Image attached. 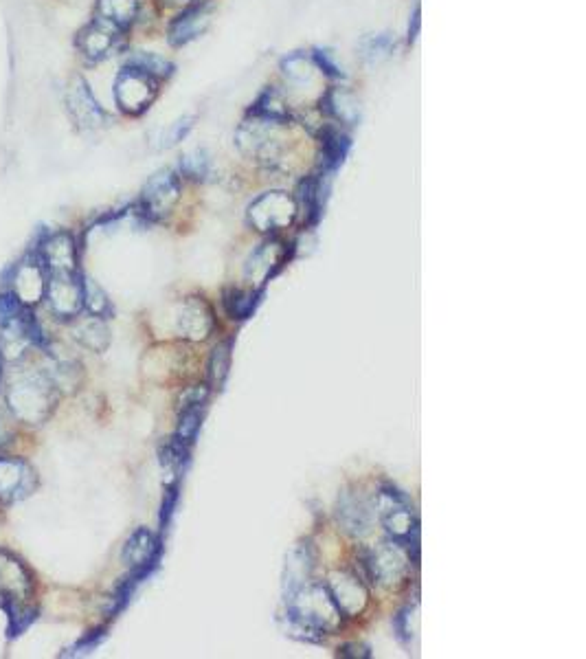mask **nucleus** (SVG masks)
I'll list each match as a JSON object with an SVG mask.
<instances>
[{
    "label": "nucleus",
    "mask_w": 586,
    "mask_h": 659,
    "mask_svg": "<svg viewBox=\"0 0 586 659\" xmlns=\"http://www.w3.org/2000/svg\"><path fill=\"white\" fill-rule=\"evenodd\" d=\"M36 594V576L14 552L0 547V607L7 613V638L16 640L38 620V609L29 605Z\"/></svg>",
    "instance_id": "nucleus-1"
},
{
    "label": "nucleus",
    "mask_w": 586,
    "mask_h": 659,
    "mask_svg": "<svg viewBox=\"0 0 586 659\" xmlns=\"http://www.w3.org/2000/svg\"><path fill=\"white\" fill-rule=\"evenodd\" d=\"M58 394L60 389L55 387L47 370L18 367L7 383V409L14 420L25 424H42L53 413Z\"/></svg>",
    "instance_id": "nucleus-2"
},
{
    "label": "nucleus",
    "mask_w": 586,
    "mask_h": 659,
    "mask_svg": "<svg viewBox=\"0 0 586 659\" xmlns=\"http://www.w3.org/2000/svg\"><path fill=\"white\" fill-rule=\"evenodd\" d=\"M341 624V609L325 585H301L288 594V629L303 633L301 640H317L323 633L334 631Z\"/></svg>",
    "instance_id": "nucleus-3"
},
{
    "label": "nucleus",
    "mask_w": 586,
    "mask_h": 659,
    "mask_svg": "<svg viewBox=\"0 0 586 659\" xmlns=\"http://www.w3.org/2000/svg\"><path fill=\"white\" fill-rule=\"evenodd\" d=\"M244 121L238 134H235V143L242 150L244 156L257 161V163H275L281 154V137L279 128L284 124L277 121H268L262 117H255Z\"/></svg>",
    "instance_id": "nucleus-4"
},
{
    "label": "nucleus",
    "mask_w": 586,
    "mask_h": 659,
    "mask_svg": "<svg viewBox=\"0 0 586 659\" xmlns=\"http://www.w3.org/2000/svg\"><path fill=\"white\" fill-rule=\"evenodd\" d=\"M156 95H159V80L139 69L126 66L115 82V102L126 115H143L148 110Z\"/></svg>",
    "instance_id": "nucleus-5"
},
{
    "label": "nucleus",
    "mask_w": 586,
    "mask_h": 659,
    "mask_svg": "<svg viewBox=\"0 0 586 659\" xmlns=\"http://www.w3.org/2000/svg\"><path fill=\"white\" fill-rule=\"evenodd\" d=\"M297 216L295 198L286 192H266L249 207V225L259 233H277L292 225Z\"/></svg>",
    "instance_id": "nucleus-6"
},
{
    "label": "nucleus",
    "mask_w": 586,
    "mask_h": 659,
    "mask_svg": "<svg viewBox=\"0 0 586 659\" xmlns=\"http://www.w3.org/2000/svg\"><path fill=\"white\" fill-rule=\"evenodd\" d=\"M411 554L407 552L402 541H391L380 545L376 552H371L365 561L367 574L380 587H396L409 572Z\"/></svg>",
    "instance_id": "nucleus-7"
},
{
    "label": "nucleus",
    "mask_w": 586,
    "mask_h": 659,
    "mask_svg": "<svg viewBox=\"0 0 586 659\" xmlns=\"http://www.w3.org/2000/svg\"><path fill=\"white\" fill-rule=\"evenodd\" d=\"M49 310L62 321H73L84 310L82 275H49L47 288H44Z\"/></svg>",
    "instance_id": "nucleus-8"
},
{
    "label": "nucleus",
    "mask_w": 586,
    "mask_h": 659,
    "mask_svg": "<svg viewBox=\"0 0 586 659\" xmlns=\"http://www.w3.org/2000/svg\"><path fill=\"white\" fill-rule=\"evenodd\" d=\"M38 258L42 262L44 273L49 275H75L80 253H77V242L66 231L47 233L36 247Z\"/></svg>",
    "instance_id": "nucleus-9"
},
{
    "label": "nucleus",
    "mask_w": 586,
    "mask_h": 659,
    "mask_svg": "<svg viewBox=\"0 0 586 659\" xmlns=\"http://www.w3.org/2000/svg\"><path fill=\"white\" fill-rule=\"evenodd\" d=\"M180 196V181L174 172L163 170L154 174L143 187L139 214L145 220H161L174 209Z\"/></svg>",
    "instance_id": "nucleus-10"
},
{
    "label": "nucleus",
    "mask_w": 586,
    "mask_h": 659,
    "mask_svg": "<svg viewBox=\"0 0 586 659\" xmlns=\"http://www.w3.org/2000/svg\"><path fill=\"white\" fill-rule=\"evenodd\" d=\"M378 508L380 519L393 539L402 541L404 545H409L411 539H418V521H415L409 501L398 490H382L378 495Z\"/></svg>",
    "instance_id": "nucleus-11"
},
{
    "label": "nucleus",
    "mask_w": 586,
    "mask_h": 659,
    "mask_svg": "<svg viewBox=\"0 0 586 659\" xmlns=\"http://www.w3.org/2000/svg\"><path fill=\"white\" fill-rule=\"evenodd\" d=\"M38 486V475L22 457L0 455V504L11 506L27 499Z\"/></svg>",
    "instance_id": "nucleus-12"
},
{
    "label": "nucleus",
    "mask_w": 586,
    "mask_h": 659,
    "mask_svg": "<svg viewBox=\"0 0 586 659\" xmlns=\"http://www.w3.org/2000/svg\"><path fill=\"white\" fill-rule=\"evenodd\" d=\"M5 284H14V293L25 306L38 304L40 299H44V288H47V273H44L42 262L38 258V253L27 255L25 260L16 264L14 268H9L5 273Z\"/></svg>",
    "instance_id": "nucleus-13"
},
{
    "label": "nucleus",
    "mask_w": 586,
    "mask_h": 659,
    "mask_svg": "<svg viewBox=\"0 0 586 659\" xmlns=\"http://www.w3.org/2000/svg\"><path fill=\"white\" fill-rule=\"evenodd\" d=\"M121 33L123 31H119L117 27L97 18L77 33V51H80L82 58L88 62L106 60L119 49Z\"/></svg>",
    "instance_id": "nucleus-14"
},
{
    "label": "nucleus",
    "mask_w": 586,
    "mask_h": 659,
    "mask_svg": "<svg viewBox=\"0 0 586 659\" xmlns=\"http://www.w3.org/2000/svg\"><path fill=\"white\" fill-rule=\"evenodd\" d=\"M66 106H69L75 126L82 130H97L108 121L104 108L99 106L93 91H90V86L82 77H75L71 82L69 93H66Z\"/></svg>",
    "instance_id": "nucleus-15"
},
{
    "label": "nucleus",
    "mask_w": 586,
    "mask_h": 659,
    "mask_svg": "<svg viewBox=\"0 0 586 659\" xmlns=\"http://www.w3.org/2000/svg\"><path fill=\"white\" fill-rule=\"evenodd\" d=\"M178 337L189 341H205L213 330V312L205 299L189 297L176 321Z\"/></svg>",
    "instance_id": "nucleus-16"
},
{
    "label": "nucleus",
    "mask_w": 586,
    "mask_h": 659,
    "mask_svg": "<svg viewBox=\"0 0 586 659\" xmlns=\"http://www.w3.org/2000/svg\"><path fill=\"white\" fill-rule=\"evenodd\" d=\"M330 580L332 583L328 589L343 616L354 618L358 613H363V609L367 607V589L363 580L347 572H338Z\"/></svg>",
    "instance_id": "nucleus-17"
},
{
    "label": "nucleus",
    "mask_w": 586,
    "mask_h": 659,
    "mask_svg": "<svg viewBox=\"0 0 586 659\" xmlns=\"http://www.w3.org/2000/svg\"><path fill=\"white\" fill-rule=\"evenodd\" d=\"M209 22H211L209 5H196V7L185 9L183 14L172 22V27H169V33H167L169 44H172V47H185V44L194 42L198 36L205 33Z\"/></svg>",
    "instance_id": "nucleus-18"
},
{
    "label": "nucleus",
    "mask_w": 586,
    "mask_h": 659,
    "mask_svg": "<svg viewBox=\"0 0 586 659\" xmlns=\"http://www.w3.org/2000/svg\"><path fill=\"white\" fill-rule=\"evenodd\" d=\"M284 258H286V249L281 242L270 240L262 244V247L251 255L249 264H246V279H249L255 288L264 286L268 279L275 275L277 268L284 264Z\"/></svg>",
    "instance_id": "nucleus-19"
},
{
    "label": "nucleus",
    "mask_w": 586,
    "mask_h": 659,
    "mask_svg": "<svg viewBox=\"0 0 586 659\" xmlns=\"http://www.w3.org/2000/svg\"><path fill=\"white\" fill-rule=\"evenodd\" d=\"M161 554V543L148 528H139L134 532L126 547H123V563L132 569H141V567H156V561H159Z\"/></svg>",
    "instance_id": "nucleus-20"
},
{
    "label": "nucleus",
    "mask_w": 586,
    "mask_h": 659,
    "mask_svg": "<svg viewBox=\"0 0 586 659\" xmlns=\"http://www.w3.org/2000/svg\"><path fill=\"white\" fill-rule=\"evenodd\" d=\"M336 517H338V523H341V528L347 534L363 536L369 532L371 512H369V504L363 497L345 493L341 499H338Z\"/></svg>",
    "instance_id": "nucleus-21"
},
{
    "label": "nucleus",
    "mask_w": 586,
    "mask_h": 659,
    "mask_svg": "<svg viewBox=\"0 0 586 659\" xmlns=\"http://www.w3.org/2000/svg\"><path fill=\"white\" fill-rule=\"evenodd\" d=\"M323 110L328 113L332 119L341 121L345 126H354L360 119V106L356 102V97L345 91V88H330L325 97L321 99Z\"/></svg>",
    "instance_id": "nucleus-22"
},
{
    "label": "nucleus",
    "mask_w": 586,
    "mask_h": 659,
    "mask_svg": "<svg viewBox=\"0 0 586 659\" xmlns=\"http://www.w3.org/2000/svg\"><path fill=\"white\" fill-rule=\"evenodd\" d=\"M139 14V0H97V16L108 25L126 31Z\"/></svg>",
    "instance_id": "nucleus-23"
},
{
    "label": "nucleus",
    "mask_w": 586,
    "mask_h": 659,
    "mask_svg": "<svg viewBox=\"0 0 586 659\" xmlns=\"http://www.w3.org/2000/svg\"><path fill=\"white\" fill-rule=\"evenodd\" d=\"M73 337L80 341L84 348L93 352H104L110 343V330L104 319L99 317H88V319H77L73 326Z\"/></svg>",
    "instance_id": "nucleus-24"
},
{
    "label": "nucleus",
    "mask_w": 586,
    "mask_h": 659,
    "mask_svg": "<svg viewBox=\"0 0 586 659\" xmlns=\"http://www.w3.org/2000/svg\"><path fill=\"white\" fill-rule=\"evenodd\" d=\"M281 73H284L286 82L295 88H306L314 82V73H317V64L306 53H292L281 62Z\"/></svg>",
    "instance_id": "nucleus-25"
},
{
    "label": "nucleus",
    "mask_w": 586,
    "mask_h": 659,
    "mask_svg": "<svg viewBox=\"0 0 586 659\" xmlns=\"http://www.w3.org/2000/svg\"><path fill=\"white\" fill-rule=\"evenodd\" d=\"M310 569H312L310 547L308 545H301V547H297V550H292V554L288 556L286 580H284L288 594H292V591L308 583L306 578L310 574Z\"/></svg>",
    "instance_id": "nucleus-26"
},
{
    "label": "nucleus",
    "mask_w": 586,
    "mask_h": 659,
    "mask_svg": "<svg viewBox=\"0 0 586 659\" xmlns=\"http://www.w3.org/2000/svg\"><path fill=\"white\" fill-rule=\"evenodd\" d=\"M349 150V139L345 134L336 132V130H328L323 134V167L328 172H334L341 167V163L345 161Z\"/></svg>",
    "instance_id": "nucleus-27"
},
{
    "label": "nucleus",
    "mask_w": 586,
    "mask_h": 659,
    "mask_svg": "<svg viewBox=\"0 0 586 659\" xmlns=\"http://www.w3.org/2000/svg\"><path fill=\"white\" fill-rule=\"evenodd\" d=\"M393 49H396V42H393L389 33H371V36L360 40V55H363L367 64H378L387 60Z\"/></svg>",
    "instance_id": "nucleus-28"
},
{
    "label": "nucleus",
    "mask_w": 586,
    "mask_h": 659,
    "mask_svg": "<svg viewBox=\"0 0 586 659\" xmlns=\"http://www.w3.org/2000/svg\"><path fill=\"white\" fill-rule=\"evenodd\" d=\"M126 66H132V69H139L143 73H148V75L154 77V80H159V82L163 80V77L172 75V69H174V66L169 64L165 58H161V55L148 53V51L132 53L130 58L126 60Z\"/></svg>",
    "instance_id": "nucleus-29"
},
{
    "label": "nucleus",
    "mask_w": 586,
    "mask_h": 659,
    "mask_svg": "<svg viewBox=\"0 0 586 659\" xmlns=\"http://www.w3.org/2000/svg\"><path fill=\"white\" fill-rule=\"evenodd\" d=\"M251 115L268 119V121H277V124H286V121L290 119V113H288V108L284 104V99H281V95L277 91H270V88L262 97L257 99V104L253 106Z\"/></svg>",
    "instance_id": "nucleus-30"
},
{
    "label": "nucleus",
    "mask_w": 586,
    "mask_h": 659,
    "mask_svg": "<svg viewBox=\"0 0 586 659\" xmlns=\"http://www.w3.org/2000/svg\"><path fill=\"white\" fill-rule=\"evenodd\" d=\"M82 293H84V308L88 310V315L108 319L112 306H110L108 295L104 293V288H101L97 282H93V279L82 277Z\"/></svg>",
    "instance_id": "nucleus-31"
},
{
    "label": "nucleus",
    "mask_w": 586,
    "mask_h": 659,
    "mask_svg": "<svg viewBox=\"0 0 586 659\" xmlns=\"http://www.w3.org/2000/svg\"><path fill=\"white\" fill-rule=\"evenodd\" d=\"M259 293L257 290H227L224 293V306L233 319H246L255 310Z\"/></svg>",
    "instance_id": "nucleus-32"
},
{
    "label": "nucleus",
    "mask_w": 586,
    "mask_h": 659,
    "mask_svg": "<svg viewBox=\"0 0 586 659\" xmlns=\"http://www.w3.org/2000/svg\"><path fill=\"white\" fill-rule=\"evenodd\" d=\"M229 367H231V343H222L218 345L216 350L211 354V361H209V383L213 387H222L224 381H227L229 376Z\"/></svg>",
    "instance_id": "nucleus-33"
},
{
    "label": "nucleus",
    "mask_w": 586,
    "mask_h": 659,
    "mask_svg": "<svg viewBox=\"0 0 586 659\" xmlns=\"http://www.w3.org/2000/svg\"><path fill=\"white\" fill-rule=\"evenodd\" d=\"M202 407H194V409H183L180 411V422H178V431L174 435V440H178L180 444L189 446L191 442L196 440V435L200 431V424H202Z\"/></svg>",
    "instance_id": "nucleus-34"
},
{
    "label": "nucleus",
    "mask_w": 586,
    "mask_h": 659,
    "mask_svg": "<svg viewBox=\"0 0 586 659\" xmlns=\"http://www.w3.org/2000/svg\"><path fill=\"white\" fill-rule=\"evenodd\" d=\"M191 128H194V117H183V119L174 121V124L167 130H163V134H161V148H174L176 143H180L187 137Z\"/></svg>",
    "instance_id": "nucleus-35"
},
{
    "label": "nucleus",
    "mask_w": 586,
    "mask_h": 659,
    "mask_svg": "<svg viewBox=\"0 0 586 659\" xmlns=\"http://www.w3.org/2000/svg\"><path fill=\"white\" fill-rule=\"evenodd\" d=\"M180 170H183L185 176L189 178H205L209 174V159L202 152L187 154L183 161H180Z\"/></svg>",
    "instance_id": "nucleus-36"
},
{
    "label": "nucleus",
    "mask_w": 586,
    "mask_h": 659,
    "mask_svg": "<svg viewBox=\"0 0 586 659\" xmlns=\"http://www.w3.org/2000/svg\"><path fill=\"white\" fill-rule=\"evenodd\" d=\"M22 308H25V304L18 299L14 290H3V293H0V326H5V323H9L11 319H16Z\"/></svg>",
    "instance_id": "nucleus-37"
},
{
    "label": "nucleus",
    "mask_w": 586,
    "mask_h": 659,
    "mask_svg": "<svg viewBox=\"0 0 586 659\" xmlns=\"http://www.w3.org/2000/svg\"><path fill=\"white\" fill-rule=\"evenodd\" d=\"M209 398V389L207 387H189L187 392H183L180 396V411L183 409H194V407H202Z\"/></svg>",
    "instance_id": "nucleus-38"
},
{
    "label": "nucleus",
    "mask_w": 586,
    "mask_h": 659,
    "mask_svg": "<svg viewBox=\"0 0 586 659\" xmlns=\"http://www.w3.org/2000/svg\"><path fill=\"white\" fill-rule=\"evenodd\" d=\"M312 60H314V64H317V69L325 71L330 77H343L341 66L334 64L330 51H317V53H314Z\"/></svg>",
    "instance_id": "nucleus-39"
},
{
    "label": "nucleus",
    "mask_w": 586,
    "mask_h": 659,
    "mask_svg": "<svg viewBox=\"0 0 586 659\" xmlns=\"http://www.w3.org/2000/svg\"><path fill=\"white\" fill-rule=\"evenodd\" d=\"M101 640H104V631H101V629H99V631H93V633H88L84 640L77 642V644L73 646V649H71L69 653H64V655H86V653L93 651L95 646H97Z\"/></svg>",
    "instance_id": "nucleus-40"
},
{
    "label": "nucleus",
    "mask_w": 586,
    "mask_h": 659,
    "mask_svg": "<svg viewBox=\"0 0 586 659\" xmlns=\"http://www.w3.org/2000/svg\"><path fill=\"white\" fill-rule=\"evenodd\" d=\"M176 499H178V488H176V484H172V486L167 488L165 499H163V512H161V523H163V528L169 523V517H172L174 506H176Z\"/></svg>",
    "instance_id": "nucleus-41"
},
{
    "label": "nucleus",
    "mask_w": 586,
    "mask_h": 659,
    "mask_svg": "<svg viewBox=\"0 0 586 659\" xmlns=\"http://www.w3.org/2000/svg\"><path fill=\"white\" fill-rule=\"evenodd\" d=\"M11 440H14V427H11V422H7L5 413H0V449L11 444Z\"/></svg>",
    "instance_id": "nucleus-42"
},
{
    "label": "nucleus",
    "mask_w": 586,
    "mask_h": 659,
    "mask_svg": "<svg viewBox=\"0 0 586 659\" xmlns=\"http://www.w3.org/2000/svg\"><path fill=\"white\" fill-rule=\"evenodd\" d=\"M338 655L341 657H369V651L365 649V646L349 644V646H343V649L338 651Z\"/></svg>",
    "instance_id": "nucleus-43"
},
{
    "label": "nucleus",
    "mask_w": 586,
    "mask_h": 659,
    "mask_svg": "<svg viewBox=\"0 0 586 659\" xmlns=\"http://www.w3.org/2000/svg\"><path fill=\"white\" fill-rule=\"evenodd\" d=\"M418 31H420V5H415L413 20L409 22V42L418 38Z\"/></svg>",
    "instance_id": "nucleus-44"
},
{
    "label": "nucleus",
    "mask_w": 586,
    "mask_h": 659,
    "mask_svg": "<svg viewBox=\"0 0 586 659\" xmlns=\"http://www.w3.org/2000/svg\"><path fill=\"white\" fill-rule=\"evenodd\" d=\"M167 3H172V5H178V3H187V0H167Z\"/></svg>",
    "instance_id": "nucleus-45"
},
{
    "label": "nucleus",
    "mask_w": 586,
    "mask_h": 659,
    "mask_svg": "<svg viewBox=\"0 0 586 659\" xmlns=\"http://www.w3.org/2000/svg\"><path fill=\"white\" fill-rule=\"evenodd\" d=\"M3 361H5L3 354H0V376H3Z\"/></svg>",
    "instance_id": "nucleus-46"
}]
</instances>
